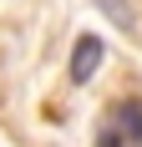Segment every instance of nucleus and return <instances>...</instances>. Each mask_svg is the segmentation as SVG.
Returning a JSON list of instances; mask_svg holds the SVG:
<instances>
[{"label":"nucleus","mask_w":142,"mask_h":147,"mask_svg":"<svg viewBox=\"0 0 142 147\" xmlns=\"http://www.w3.org/2000/svg\"><path fill=\"white\" fill-rule=\"evenodd\" d=\"M101 51H107V46H101V36H76V46H71V81H76V86L97 76Z\"/></svg>","instance_id":"obj_1"},{"label":"nucleus","mask_w":142,"mask_h":147,"mask_svg":"<svg viewBox=\"0 0 142 147\" xmlns=\"http://www.w3.org/2000/svg\"><path fill=\"white\" fill-rule=\"evenodd\" d=\"M122 142H132V147H142V102L132 96V102H117V112H112V122H107Z\"/></svg>","instance_id":"obj_2"},{"label":"nucleus","mask_w":142,"mask_h":147,"mask_svg":"<svg viewBox=\"0 0 142 147\" xmlns=\"http://www.w3.org/2000/svg\"><path fill=\"white\" fill-rule=\"evenodd\" d=\"M97 10L107 15L122 36H137V10H132V0H97Z\"/></svg>","instance_id":"obj_3"}]
</instances>
